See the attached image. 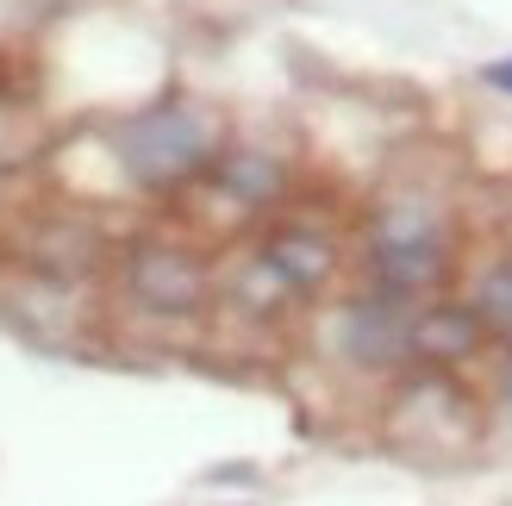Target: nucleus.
Returning a JSON list of instances; mask_svg holds the SVG:
<instances>
[{
    "label": "nucleus",
    "instance_id": "nucleus-11",
    "mask_svg": "<svg viewBox=\"0 0 512 506\" xmlns=\"http://www.w3.org/2000/svg\"><path fill=\"white\" fill-rule=\"evenodd\" d=\"M488 88H500V94H512V57H506V63H494V69H488Z\"/></svg>",
    "mask_w": 512,
    "mask_h": 506
},
{
    "label": "nucleus",
    "instance_id": "nucleus-8",
    "mask_svg": "<svg viewBox=\"0 0 512 506\" xmlns=\"http://www.w3.org/2000/svg\"><path fill=\"white\" fill-rule=\"evenodd\" d=\"M213 188L232 200L238 213H263L269 200L288 188V169H281V157H269V150H225L213 163Z\"/></svg>",
    "mask_w": 512,
    "mask_h": 506
},
{
    "label": "nucleus",
    "instance_id": "nucleus-9",
    "mask_svg": "<svg viewBox=\"0 0 512 506\" xmlns=\"http://www.w3.org/2000/svg\"><path fill=\"white\" fill-rule=\"evenodd\" d=\"M469 307L494 344H512V250H494L469 282Z\"/></svg>",
    "mask_w": 512,
    "mask_h": 506
},
{
    "label": "nucleus",
    "instance_id": "nucleus-3",
    "mask_svg": "<svg viewBox=\"0 0 512 506\" xmlns=\"http://www.w3.org/2000/svg\"><path fill=\"white\" fill-rule=\"evenodd\" d=\"M394 425L400 432L419 425V432L406 438L413 457H463L475 444V432H481V400L456 382L450 369H419L413 382H406V394H400V419Z\"/></svg>",
    "mask_w": 512,
    "mask_h": 506
},
{
    "label": "nucleus",
    "instance_id": "nucleus-7",
    "mask_svg": "<svg viewBox=\"0 0 512 506\" xmlns=\"http://www.w3.org/2000/svg\"><path fill=\"white\" fill-rule=\"evenodd\" d=\"M481 344H488V332H481V319L469 300H425L419 319H413V369H463L481 357Z\"/></svg>",
    "mask_w": 512,
    "mask_h": 506
},
{
    "label": "nucleus",
    "instance_id": "nucleus-4",
    "mask_svg": "<svg viewBox=\"0 0 512 506\" xmlns=\"http://www.w3.org/2000/svg\"><path fill=\"white\" fill-rule=\"evenodd\" d=\"M413 319H419L413 300H394L375 288L356 294L338 313V357L356 369H375V375L413 369Z\"/></svg>",
    "mask_w": 512,
    "mask_h": 506
},
{
    "label": "nucleus",
    "instance_id": "nucleus-10",
    "mask_svg": "<svg viewBox=\"0 0 512 506\" xmlns=\"http://www.w3.org/2000/svg\"><path fill=\"white\" fill-rule=\"evenodd\" d=\"M494 407L512 413V344H506V357L494 363Z\"/></svg>",
    "mask_w": 512,
    "mask_h": 506
},
{
    "label": "nucleus",
    "instance_id": "nucleus-2",
    "mask_svg": "<svg viewBox=\"0 0 512 506\" xmlns=\"http://www.w3.org/2000/svg\"><path fill=\"white\" fill-rule=\"evenodd\" d=\"M113 150H119V169L132 175L144 194L194 188L200 175H213V163L225 157L213 113L194 107V100H157V107H144V113H125L113 125Z\"/></svg>",
    "mask_w": 512,
    "mask_h": 506
},
{
    "label": "nucleus",
    "instance_id": "nucleus-5",
    "mask_svg": "<svg viewBox=\"0 0 512 506\" xmlns=\"http://www.w3.org/2000/svg\"><path fill=\"white\" fill-rule=\"evenodd\" d=\"M207 269H200L188 250L175 244H138L125 257V294L138 300L144 313H163V319H182L207 307Z\"/></svg>",
    "mask_w": 512,
    "mask_h": 506
},
{
    "label": "nucleus",
    "instance_id": "nucleus-6",
    "mask_svg": "<svg viewBox=\"0 0 512 506\" xmlns=\"http://www.w3.org/2000/svg\"><path fill=\"white\" fill-rule=\"evenodd\" d=\"M256 269H263L288 300H300V294H319L331 282L338 244H331L325 232H313V225H275V232L263 238V250H256Z\"/></svg>",
    "mask_w": 512,
    "mask_h": 506
},
{
    "label": "nucleus",
    "instance_id": "nucleus-1",
    "mask_svg": "<svg viewBox=\"0 0 512 506\" xmlns=\"http://www.w3.org/2000/svg\"><path fill=\"white\" fill-rule=\"evenodd\" d=\"M363 269H369V288L375 294H394V300H438V288L456 275V225L450 207L438 194H388L381 207L369 213V232H363Z\"/></svg>",
    "mask_w": 512,
    "mask_h": 506
}]
</instances>
